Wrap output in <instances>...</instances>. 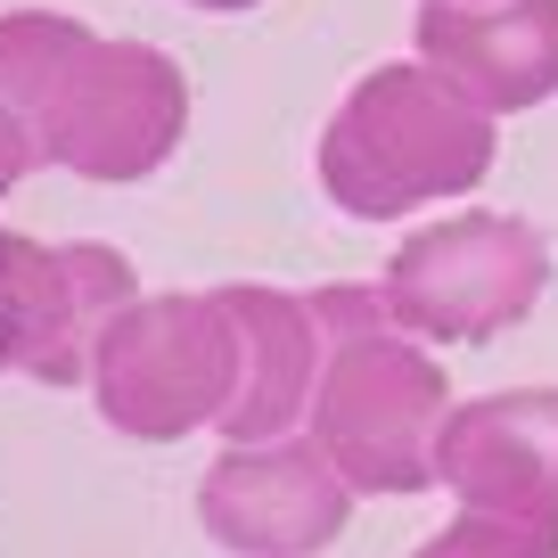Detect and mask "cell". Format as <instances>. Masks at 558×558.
I'll return each mask as SVG.
<instances>
[{
	"instance_id": "cell-12",
	"label": "cell",
	"mask_w": 558,
	"mask_h": 558,
	"mask_svg": "<svg viewBox=\"0 0 558 558\" xmlns=\"http://www.w3.org/2000/svg\"><path fill=\"white\" fill-rule=\"evenodd\" d=\"M34 165H41V157H34V132H25V123L9 116V107H0V197L17 190V181L34 173Z\"/></svg>"
},
{
	"instance_id": "cell-7",
	"label": "cell",
	"mask_w": 558,
	"mask_h": 558,
	"mask_svg": "<svg viewBox=\"0 0 558 558\" xmlns=\"http://www.w3.org/2000/svg\"><path fill=\"white\" fill-rule=\"evenodd\" d=\"M362 493L337 476L313 436L279 444H222V460L197 485V518L230 558H320L345 534Z\"/></svg>"
},
{
	"instance_id": "cell-11",
	"label": "cell",
	"mask_w": 558,
	"mask_h": 558,
	"mask_svg": "<svg viewBox=\"0 0 558 558\" xmlns=\"http://www.w3.org/2000/svg\"><path fill=\"white\" fill-rule=\"evenodd\" d=\"M411 558H558V525L542 518H493V509H460L444 534H427Z\"/></svg>"
},
{
	"instance_id": "cell-2",
	"label": "cell",
	"mask_w": 558,
	"mask_h": 558,
	"mask_svg": "<svg viewBox=\"0 0 558 558\" xmlns=\"http://www.w3.org/2000/svg\"><path fill=\"white\" fill-rule=\"evenodd\" d=\"M501 123L476 116L469 99L436 83L418 58H386L337 99V116L320 123V190L337 197V214L353 222H402L418 206L485 190Z\"/></svg>"
},
{
	"instance_id": "cell-1",
	"label": "cell",
	"mask_w": 558,
	"mask_h": 558,
	"mask_svg": "<svg viewBox=\"0 0 558 558\" xmlns=\"http://www.w3.org/2000/svg\"><path fill=\"white\" fill-rule=\"evenodd\" d=\"M320 313V386H313V444L337 460L353 493H427L436 485V436L452 418L444 362L386 313L378 288H313Z\"/></svg>"
},
{
	"instance_id": "cell-4",
	"label": "cell",
	"mask_w": 558,
	"mask_h": 558,
	"mask_svg": "<svg viewBox=\"0 0 558 558\" xmlns=\"http://www.w3.org/2000/svg\"><path fill=\"white\" fill-rule=\"evenodd\" d=\"M550 288V246L518 214H444L411 230L386 263L378 296L418 345H493Z\"/></svg>"
},
{
	"instance_id": "cell-14",
	"label": "cell",
	"mask_w": 558,
	"mask_h": 558,
	"mask_svg": "<svg viewBox=\"0 0 558 558\" xmlns=\"http://www.w3.org/2000/svg\"><path fill=\"white\" fill-rule=\"evenodd\" d=\"M0 369H9V353H0Z\"/></svg>"
},
{
	"instance_id": "cell-3",
	"label": "cell",
	"mask_w": 558,
	"mask_h": 558,
	"mask_svg": "<svg viewBox=\"0 0 558 558\" xmlns=\"http://www.w3.org/2000/svg\"><path fill=\"white\" fill-rule=\"evenodd\" d=\"M239 386V329L222 288L206 296H132L90 345V395L116 436L181 444L197 427H222Z\"/></svg>"
},
{
	"instance_id": "cell-5",
	"label": "cell",
	"mask_w": 558,
	"mask_h": 558,
	"mask_svg": "<svg viewBox=\"0 0 558 558\" xmlns=\"http://www.w3.org/2000/svg\"><path fill=\"white\" fill-rule=\"evenodd\" d=\"M181 132H190V74L165 50H148V41L90 34L74 50V66L58 74L50 107H41L34 148H41V165H58L74 181L123 190V181L165 173Z\"/></svg>"
},
{
	"instance_id": "cell-13",
	"label": "cell",
	"mask_w": 558,
	"mask_h": 558,
	"mask_svg": "<svg viewBox=\"0 0 558 558\" xmlns=\"http://www.w3.org/2000/svg\"><path fill=\"white\" fill-rule=\"evenodd\" d=\"M190 9H206V17H246V9H263V0H190Z\"/></svg>"
},
{
	"instance_id": "cell-6",
	"label": "cell",
	"mask_w": 558,
	"mask_h": 558,
	"mask_svg": "<svg viewBox=\"0 0 558 558\" xmlns=\"http://www.w3.org/2000/svg\"><path fill=\"white\" fill-rule=\"evenodd\" d=\"M140 296V271L99 239H25L0 230V353L17 378L74 386L90 378L99 329Z\"/></svg>"
},
{
	"instance_id": "cell-10",
	"label": "cell",
	"mask_w": 558,
	"mask_h": 558,
	"mask_svg": "<svg viewBox=\"0 0 558 558\" xmlns=\"http://www.w3.org/2000/svg\"><path fill=\"white\" fill-rule=\"evenodd\" d=\"M222 304H230V329H239V386H230V411H222V444L296 436V418L313 411V386H320V353H329L313 296L239 279V288H222Z\"/></svg>"
},
{
	"instance_id": "cell-8",
	"label": "cell",
	"mask_w": 558,
	"mask_h": 558,
	"mask_svg": "<svg viewBox=\"0 0 558 558\" xmlns=\"http://www.w3.org/2000/svg\"><path fill=\"white\" fill-rule=\"evenodd\" d=\"M418 66L476 116H534L558 99V0H418Z\"/></svg>"
},
{
	"instance_id": "cell-9",
	"label": "cell",
	"mask_w": 558,
	"mask_h": 558,
	"mask_svg": "<svg viewBox=\"0 0 558 558\" xmlns=\"http://www.w3.org/2000/svg\"><path fill=\"white\" fill-rule=\"evenodd\" d=\"M436 485H452L460 509L558 525V386L452 402L436 436Z\"/></svg>"
}]
</instances>
